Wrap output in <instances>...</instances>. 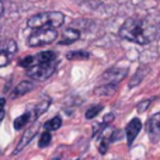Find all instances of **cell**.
<instances>
[{
	"mask_svg": "<svg viewBox=\"0 0 160 160\" xmlns=\"http://www.w3.org/2000/svg\"><path fill=\"white\" fill-rule=\"evenodd\" d=\"M158 28L152 25L150 22L145 21V20L138 18H129L121 25L119 30V35L124 39L136 42V44H149L155 39Z\"/></svg>",
	"mask_w": 160,
	"mask_h": 160,
	"instance_id": "obj_1",
	"label": "cell"
},
{
	"mask_svg": "<svg viewBox=\"0 0 160 160\" xmlns=\"http://www.w3.org/2000/svg\"><path fill=\"white\" fill-rule=\"evenodd\" d=\"M65 22V14L59 11H47V13H38L30 17L27 25L31 28H42V27H53L58 28Z\"/></svg>",
	"mask_w": 160,
	"mask_h": 160,
	"instance_id": "obj_2",
	"label": "cell"
},
{
	"mask_svg": "<svg viewBox=\"0 0 160 160\" xmlns=\"http://www.w3.org/2000/svg\"><path fill=\"white\" fill-rule=\"evenodd\" d=\"M58 38V31L53 27H42V28H35L32 34L28 37L27 44L32 48L42 47V45H48L53 42Z\"/></svg>",
	"mask_w": 160,
	"mask_h": 160,
	"instance_id": "obj_3",
	"label": "cell"
},
{
	"mask_svg": "<svg viewBox=\"0 0 160 160\" xmlns=\"http://www.w3.org/2000/svg\"><path fill=\"white\" fill-rule=\"evenodd\" d=\"M56 63H58V61L48 62V63H34L32 66L27 68V75L34 80L44 82V80L49 79L53 75V72L56 69Z\"/></svg>",
	"mask_w": 160,
	"mask_h": 160,
	"instance_id": "obj_4",
	"label": "cell"
},
{
	"mask_svg": "<svg viewBox=\"0 0 160 160\" xmlns=\"http://www.w3.org/2000/svg\"><path fill=\"white\" fill-rule=\"evenodd\" d=\"M38 129H39V125L37 124V122H32V124L30 125V127L25 129V132L22 133V136H21V139H20V142H18V145L16 146V150L13 152V155H17V153H20L22 149H24L25 146H27L28 143H30L31 141H32V138L37 135V132H38Z\"/></svg>",
	"mask_w": 160,
	"mask_h": 160,
	"instance_id": "obj_5",
	"label": "cell"
},
{
	"mask_svg": "<svg viewBox=\"0 0 160 160\" xmlns=\"http://www.w3.org/2000/svg\"><path fill=\"white\" fill-rule=\"evenodd\" d=\"M128 75V69H118V68H114L110 69L101 76V80L105 83H110V84H118L121 80L125 79V76Z\"/></svg>",
	"mask_w": 160,
	"mask_h": 160,
	"instance_id": "obj_6",
	"label": "cell"
},
{
	"mask_svg": "<svg viewBox=\"0 0 160 160\" xmlns=\"http://www.w3.org/2000/svg\"><path fill=\"white\" fill-rule=\"evenodd\" d=\"M148 133L152 142H158L160 139V112L155 114L148 122Z\"/></svg>",
	"mask_w": 160,
	"mask_h": 160,
	"instance_id": "obj_7",
	"label": "cell"
},
{
	"mask_svg": "<svg viewBox=\"0 0 160 160\" xmlns=\"http://www.w3.org/2000/svg\"><path fill=\"white\" fill-rule=\"evenodd\" d=\"M142 129V122L139 118H132L129 121V124L127 125V142L128 145H132L133 141H135V138L138 136V133L141 132Z\"/></svg>",
	"mask_w": 160,
	"mask_h": 160,
	"instance_id": "obj_8",
	"label": "cell"
},
{
	"mask_svg": "<svg viewBox=\"0 0 160 160\" xmlns=\"http://www.w3.org/2000/svg\"><path fill=\"white\" fill-rule=\"evenodd\" d=\"M80 38V32L76 28H68L62 32V37L59 39V45H70L76 42Z\"/></svg>",
	"mask_w": 160,
	"mask_h": 160,
	"instance_id": "obj_9",
	"label": "cell"
},
{
	"mask_svg": "<svg viewBox=\"0 0 160 160\" xmlns=\"http://www.w3.org/2000/svg\"><path fill=\"white\" fill-rule=\"evenodd\" d=\"M34 88V83L30 82V80H22L16 86V88L13 90V94H11V98H17V97H21L24 94H27L28 91H31Z\"/></svg>",
	"mask_w": 160,
	"mask_h": 160,
	"instance_id": "obj_10",
	"label": "cell"
},
{
	"mask_svg": "<svg viewBox=\"0 0 160 160\" xmlns=\"http://www.w3.org/2000/svg\"><path fill=\"white\" fill-rule=\"evenodd\" d=\"M49 104H51V100L49 98H45V100H42V101H39L38 104L35 105V108L31 111V119H32V121H35L37 118H39V117H41L42 114L48 110Z\"/></svg>",
	"mask_w": 160,
	"mask_h": 160,
	"instance_id": "obj_11",
	"label": "cell"
},
{
	"mask_svg": "<svg viewBox=\"0 0 160 160\" xmlns=\"http://www.w3.org/2000/svg\"><path fill=\"white\" fill-rule=\"evenodd\" d=\"M149 73V68L148 66H143V68H139L138 70H136V73L133 75V78L131 79V83H129V87H135V86H138L139 83L142 82L145 78H146V75Z\"/></svg>",
	"mask_w": 160,
	"mask_h": 160,
	"instance_id": "obj_12",
	"label": "cell"
},
{
	"mask_svg": "<svg viewBox=\"0 0 160 160\" xmlns=\"http://www.w3.org/2000/svg\"><path fill=\"white\" fill-rule=\"evenodd\" d=\"M35 61L38 63H48V62H53L56 61V53L53 51H44V52H39L35 56Z\"/></svg>",
	"mask_w": 160,
	"mask_h": 160,
	"instance_id": "obj_13",
	"label": "cell"
},
{
	"mask_svg": "<svg viewBox=\"0 0 160 160\" xmlns=\"http://www.w3.org/2000/svg\"><path fill=\"white\" fill-rule=\"evenodd\" d=\"M117 90V84H110V83H105L104 86H100L94 90V94L97 96H112Z\"/></svg>",
	"mask_w": 160,
	"mask_h": 160,
	"instance_id": "obj_14",
	"label": "cell"
},
{
	"mask_svg": "<svg viewBox=\"0 0 160 160\" xmlns=\"http://www.w3.org/2000/svg\"><path fill=\"white\" fill-rule=\"evenodd\" d=\"M31 122H34L32 119H31V112H25V114H22V115H20L18 118L14 119V128H16V129H22V128L27 127Z\"/></svg>",
	"mask_w": 160,
	"mask_h": 160,
	"instance_id": "obj_15",
	"label": "cell"
},
{
	"mask_svg": "<svg viewBox=\"0 0 160 160\" xmlns=\"http://www.w3.org/2000/svg\"><path fill=\"white\" fill-rule=\"evenodd\" d=\"M66 58L69 61H86L90 58V53L86 51H73V52H68Z\"/></svg>",
	"mask_w": 160,
	"mask_h": 160,
	"instance_id": "obj_16",
	"label": "cell"
},
{
	"mask_svg": "<svg viewBox=\"0 0 160 160\" xmlns=\"http://www.w3.org/2000/svg\"><path fill=\"white\" fill-rule=\"evenodd\" d=\"M61 127H62V118L61 117H53L52 119H49V121H47L44 124V128L47 131H56Z\"/></svg>",
	"mask_w": 160,
	"mask_h": 160,
	"instance_id": "obj_17",
	"label": "cell"
},
{
	"mask_svg": "<svg viewBox=\"0 0 160 160\" xmlns=\"http://www.w3.org/2000/svg\"><path fill=\"white\" fill-rule=\"evenodd\" d=\"M51 141H52V135H51V132L49 131H45V132H42L41 136H39L38 146L39 148H47L48 145L51 143Z\"/></svg>",
	"mask_w": 160,
	"mask_h": 160,
	"instance_id": "obj_18",
	"label": "cell"
},
{
	"mask_svg": "<svg viewBox=\"0 0 160 160\" xmlns=\"http://www.w3.org/2000/svg\"><path fill=\"white\" fill-rule=\"evenodd\" d=\"M0 48H3L4 51H7L11 56L17 52V44L14 41H11V39H8V41H6L4 44H2V45H0Z\"/></svg>",
	"mask_w": 160,
	"mask_h": 160,
	"instance_id": "obj_19",
	"label": "cell"
},
{
	"mask_svg": "<svg viewBox=\"0 0 160 160\" xmlns=\"http://www.w3.org/2000/svg\"><path fill=\"white\" fill-rule=\"evenodd\" d=\"M102 110V105H93L86 111V118L87 119H93L94 117H97L100 114V111Z\"/></svg>",
	"mask_w": 160,
	"mask_h": 160,
	"instance_id": "obj_20",
	"label": "cell"
},
{
	"mask_svg": "<svg viewBox=\"0 0 160 160\" xmlns=\"http://www.w3.org/2000/svg\"><path fill=\"white\" fill-rule=\"evenodd\" d=\"M10 58H11L10 53H8L7 51H4L3 48H0V68L7 66V65L10 63Z\"/></svg>",
	"mask_w": 160,
	"mask_h": 160,
	"instance_id": "obj_21",
	"label": "cell"
},
{
	"mask_svg": "<svg viewBox=\"0 0 160 160\" xmlns=\"http://www.w3.org/2000/svg\"><path fill=\"white\" fill-rule=\"evenodd\" d=\"M35 63V56H25L24 59H21L20 61V66H22V68H30V66H32V65Z\"/></svg>",
	"mask_w": 160,
	"mask_h": 160,
	"instance_id": "obj_22",
	"label": "cell"
},
{
	"mask_svg": "<svg viewBox=\"0 0 160 160\" xmlns=\"http://www.w3.org/2000/svg\"><path fill=\"white\" fill-rule=\"evenodd\" d=\"M150 102H152V100H145V101H141L138 105H136V111H138V112H145V111L149 108Z\"/></svg>",
	"mask_w": 160,
	"mask_h": 160,
	"instance_id": "obj_23",
	"label": "cell"
},
{
	"mask_svg": "<svg viewBox=\"0 0 160 160\" xmlns=\"http://www.w3.org/2000/svg\"><path fill=\"white\" fill-rule=\"evenodd\" d=\"M98 149H100V153H101V155L107 153V150H108V141L107 139H102L101 143H100V146H98Z\"/></svg>",
	"mask_w": 160,
	"mask_h": 160,
	"instance_id": "obj_24",
	"label": "cell"
},
{
	"mask_svg": "<svg viewBox=\"0 0 160 160\" xmlns=\"http://www.w3.org/2000/svg\"><path fill=\"white\" fill-rule=\"evenodd\" d=\"M114 118H115V117H114V114H107V115L104 117V124H110V122H112L114 121Z\"/></svg>",
	"mask_w": 160,
	"mask_h": 160,
	"instance_id": "obj_25",
	"label": "cell"
},
{
	"mask_svg": "<svg viewBox=\"0 0 160 160\" xmlns=\"http://www.w3.org/2000/svg\"><path fill=\"white\" fill-rule=\"evenodd\" d=\"M4 104H6V100L4 98H0V111L4 108Z\"/></svg>",
	"mask_w": 160,
	"mask_h": 160,
	"instance_id": "obj_26",
	"label": "cell"
},
{
	"mask_svg": "<svg viewBox=\"0 0 160 160\" xmlns=\"http://www.w3.org/2000/svg\"><path fill=\"white\" fill-rule=\"evenodd\" d=\"M3 11H4V4H3V2L0 0V16L3 14Z\"/></svg>",
	"mask_w": 160,
	"mask_h": 160,
	"instance_id": "obj_27",
	"label": "cell"
},
{
	"mask_svg": "<svg viewBox=\"0 0 160 160\" xmlns=\"http://www.w3.org/2000/svg\"><path fill=\"white\" fill-rule=\"evenodd\" d=\"M3 117H4V111H0V121H2V119H3Z\"/></svg>",
	"mask_w": 160,
	"mask_h": 160,
	"instance_id": "obj_28",
	"label": "cell"
}]
</instances>
